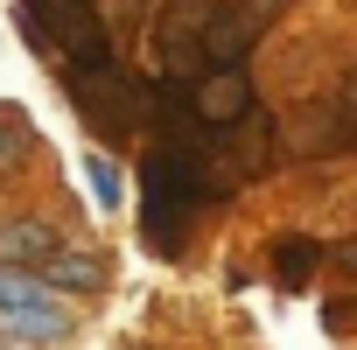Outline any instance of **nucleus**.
I'll return each mask as SVG.
<instances>
[{
	"mask_svg": "<svg viewBox=\"0 0 357 350\" xmlns=\"http://www.w3.org/2000/svg\"><path fill=\"white\" fill-rule=\"evenodd\" d=\"M36 273H43V280H36L43 294H98V287H105V259H98V252H63V245H56Z\"/></svg>",
	"mask_w": 357,
	"mask_h": 350,
	"instance_id": "obj_7",
	"label": "nucleus"
},
{
	"mask_svg": "<svg viewBox=\"0 0 357 350\" xmlns=\"http://www.w3.org/2000/svg\"><path fill=\"white\" fill-rule=\"evenodd\" d=\"M133 350H154V343H133Z\"/></svg>",
	"mask_w": 357,
	"mask_h": 350,
	"instance_id": "obj_14",
	"label": "nucleus"
},
{
	"mask_svg": "<svg viewBox=\"0 0 357 350\" xmlns=\"http://www.w3.org/2000/svg\"><path fill=\"white\" fill-rule=\"evenodd\" d=\"M43 287H36V273H15V266H0V315L8 308H22V301H36Z\"/></svg>",
	"mask_w": 357,
	"mask_h": 350,
	"instance_id": "obj_11",
	"label": "nucleus"
},
{
	"mask_svg": "<svg viewBox=\"0 0 357 350\" xmlns=\"http://www.w3.org/2000/svg\"><path fill=\"white\" fill-rule=\"evenodd\" d=\"M29 112L22 105H0V175H8V168H22V154H29Z\"/></svg>",
	"mask_w": 357,
	"mask_h": 350,
	"instance_id": "obj_10",
	"label": "nucleus"
},
{
	"mask_svg": "<svg viewBox=\"0 0 357 350\" xmlns=\"http://www.w3.org/2000/svg\"><path fill=\"white\" fill-rule=\"evenodd\" d=\"M252 15L245 8H211V22H204V43H197V56L211 63V70H238V56L252 50Z\"/></svg>",
	"mask_w": 357,
	"mask_h": 350,
	"instance_id": "obj_3",
	"label": "nucleus"
},
{
	"mask_svg": "<svg viewBox=\"0 0 357 350\" xmlns=\"http://www.w3.org/2000/svg\"><path fill=\"white\" fill-rule=\"evenodd\" d=\"M63 91H70L77 119H91L105 140H133V126H140V91H133V77H126L112 56L63 70Z\"/></svg>",
	"mask_w": 357,
	"mask_h": 350,
	"instance_id": "obj_1",
	"label": "nucleus"
},
{
	"mask_svg": "<svg viewBox=\"0 0 357 350\" xmlns=\"http://www.w3.org/2000/svg\"><path fill=\"white\" fill-rule=\"evenodd\" d=\"M238 8H245L252 22H266V15H280V8H287V0H238Z\"/></svg>",
	"mask_w": 357,
	"mask_h": 350,
	"instance_id": "obj_12",
	"label": "nucleus"
},
{
	"mask_svg": "<svg viewBox=\"0 0 357 350\" xmlns=\"http://www.w3.org/2000/svg\"><path fill=\"white\" fill-rule=\"evenodd\" d=\"M56 245H63V231L43 225V218H8L0 225V266H15V273H36Z\"/></svg>",
	"mask_w": 357,
	"mask_h": 350,
	"instance_id": "obj_5",
	"label": "nucleus"
},
{
	"mask_svg": "<svg viewBox=\"0 0 357 350\" xmlns=\"http://www.w3.org/2000/svg\"><path fill=\"white\" fill-rule=\"evenodd\" d=\"M350 112L343 105H308V112H294V126H287V147L294 154H343L350 147Z\"/></svg>",
	"mask_w": 357,
	"mask_h": 350,
	"instance_id": "obj_4",
	"label": "nucleus"
},
{
	"mask_svg": "<svg viewBox=\"0 0 357 350\" xmlns=\"http://www.w3.org/2000/svg\"><path fill=\"white\" fill-rule=\"evenodd\" d=\"M0 329H8V343H56V336H70V308L56 294H36L0 315Z\"/></svg>",
	"mask_w": 357,
	"mask_h": 350,
	"instance_id": "obj_6",
	"label": "nucleus"
},
{
	"mask_svg": "<svg viewBox=\"0 0 357 350\" xmlns=\"http://www.w3.org/2000/svg\"><path fill=\"white\" fill-rule=\"evenodd\" d=\"M308 273H315V238H280V245H273V280H280L287 294H301Z\"/></svg>",
	"mask_w": 357,
	"mask_h": 350,
	"instance_id": "obj_8",
	"label": "nucleus"
},
{
	"mask_svg": "<svg viewBox=\"0 0 357 350\" xmlns=\"http://www.w3.org/2000/svg\"><path fill=\"white\" fill-rule=\"evenodd\" d=\"M0 350H36V343H0Z\"/></svg>",
	"mask_w": 357,
	"mask_h": 350,
	"instance_id": "obj_13",
	"label": "nucleus"
},
{
	"mask_svg": "<svg viewBox=\"0 0 357 350\" xmlns=\"http://www.w3.org/2000/svg\"><path fill=\"white\" fill-rule=\"evenodd\" d=\"M84 183H91V204H98V211H119V204H126V175H119V161L98 154V147L84 154Z\"/></svg>",
	"mask_w": 357,
	"mask_h": 350,
	"instance_id": "obj_9",
	"label": "nucleus"
},
{
	"mask_svg": "<svg viewBox=\"0 0 357 350\" xmlns=\"http://www.w3.org/2000/svg\"><path fill=\"white\" fill-rule=\"evenodd\" d=\"M29 8V36L43 50H70L77 63H105L112 43H105V22L91 15V0H22Z\"/></svg>",
	"mask_w": 357,
	"mask_h": 350,
	"instance_id": "obj_2",
	"label": "nucleus"
}]
</instances>
